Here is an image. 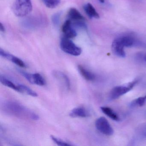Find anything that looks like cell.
<instances>
[{
	"label": "cell",
	"instance_id": "7a4b0ae2",
	"mask_svg": "<svg viewBox=\"0 0 146 146\" xmlns=\"http://www.w3.org/2000/svg\"><path fill=\"white\" fill-rule=\"evenodd\" d=\"M33 9L31 0H16L13 7L14 14L18 17H24L29 14Z\"/></svg>",
	"mask_w": 146,
	"mask_h": 146
},
{
	"label": "cell",
	"instance_id": "d4e9b609",
	"mask_svg": "<svg viewBox=\"0 0 146 146\" xmlns=\"http://www.w3.org/2000/svg\"><path fill=\"white\" fill-rule=\"evenodd\" d=\"M145 98H146V96H145Z\"/></svg>",
	"mask_w": 146,
	"mask_h": 146
},
{
	"label": "cell",
	"instance_id": "9c48e42d",
	"mask_svg": "<svg viewBox=\"0 0 146 146\" xmlns=\"http://www.w3.org/2000/svg\"><path fill=\"white\" fill-rule=\"evenodd\" d=\"M0 55L1 57L6 59L10 60L13 63L17 65L19 67L25 68L26 67L25 63L19 58L16 57L7 52H5V50H3L2 48L0 49Z\"/></svg>",
	"mask_w": 146,
	"mask_h": 146
},
{
	"label": "cell",
	"instance_id": "52a82bcc",
	"mask_svg": "<svg viewBox=\"0 0 146 146\" xmlns=\"http://www.w3.org/2000/svg\"><path fill=\"white\" fill-rule=\"evenodd\" d=\"M62 31L65 37L70 39L76 37L77 35L75 30L72 28V24L70 19L66 20L62 26Z\"/></svg>",
	"mask_w": 146,
	"mask_h": 146
},
{
	"label": "cell",
	"instance_id": "3957f363",
	"mask_svg": "<svg viewBox=\"0 0 146 146\" xmlns=\"http://www.w3.org/2000/svg\"><path fill=\"white\" fill-rule=\"evenodd\" d=\"M60 46L64 52L73 56H79L82 53L81 48L76 46L70 39L65 36L61 39Z\"/></svg>",
	"mask_w": 146,
	"mask_h": 146
},
{
	"label": "cell",
	"instance_id": "6da1fadb",
	"mask_svg": "<svg viewBox=\"0 0 146 146\" xmlns=\"http://www.w3.org/2000/svg\"><path fill=\"white\" fill-rule=\"evenodd\" d=\"M4 111L7 114L21 118L38 120L39 116L31 110L16 102L7 101L3 106Z\"/></svg>",
	"mask_w": 146,
	"mask_h": 146
},
{
	"label": "cell",
	"instance_id": "ffe728a7",
	"mask_svg": "<svg viewBox=\"0 0 146 146\" xmlns=\"http://www.w3.org/2000/svg\"><path fill=\"white\" fill-rule=\"evenodd\" d=\"M51 138L52 140L55 143L58 145V146H71V144L68 143L62 140V139H60V138H58L54 136L53 135H51Z\"/></svg>",
	"mask_w": 146,
	"mask_h": 146
},
{
	"label": "cell",
	"instance_id": "e0dca14e",
	"mask_svg": "<svg viewBox=\"0 0 146 146\" xmlns=\"http://www.w3.org/2000/svg\"><path fill=\"white\" fill-rule=\"evenodd\" d=\"M32 84H35L39 86H44L46 82L43 77L40 73L32 74Z\"/></svg>",
	"mask_w": 146,
	"mask_h": 146
},
{
	"label": "cell",
	"instance_id": "ac0fdd59",
	"mask_svg": "<svg viewBox=\"0 0 146 146\" xmlns=\"http://www.w3.org/2000/svg\"><path fill=\"white\" fill-rule=\"evenodd\" d=\"M146 102V99L145 96H144V97H140L131 102L130 106L132 107L142 106L145 104Z\"/></svg>",
	"mask_w": 146,
	"mask_h": 146
},
{
	"label": "cell",
	"instance_id": "4fadbf2b",
	"mask_svg": "<svg viewBox=\"0 0 146 146\" xmlns=\"http://www.w3.org/2000/svg\"><path fill=\"white\" fill-rule=\"evenodd\" d=\"M84 9L88 17L90 19H99L100 16L94 7L90 3H88L84 6Z\"/></svg>",
	"mask_w": 146,
	"mask_h": 146
},
{
	"label": "cell",
	"instance_id": "30bf717a",
	"mask_svg": "<svg viewBox=\"0 0 146 146\" xmlns=\"http://www.w3.org/2000/svg\"><path fill=\"white\" fill-rule=\"evenodd\" d=\"M70 116L72 117L85 118L88 117L90 113L85 108L80 106L72 110L70 113Z\"/></svg>",
	"mask_w": 146,
	"mask_h": 146
},
{
	"label": "cell",
	"instance_id": "2e32d148",
	"mask_svg": "<svg viewBox=\"0 0 146 146\" xmlns=\"http://www.w3.org/2000/svg\"><path fill=\"white\" fill-rule=\"evenodd\" d=\"M18 87L19 89V92L28 95L33 97H36L38 96L37 93H36L35 91L25 85H23V84H18Z\"/></svg>",
	"mask_w": 146,
	"mask_h": 146
},
{
	"label": "cell",
	"instance_id": "7402d4cb",
	"mask_svg": "<svg viewBox=\"0 0 146 146\" xmlns=\"http://www.w3.org/2000/svg\"><path fill=\"white\" fill-rule=\"evenodd\" d=\"M0 30L2 32H5V26L1 23H0Z\"/></svg>",
	"mask_w": 146,
	"mask_h": 146
},
{
	"label": "cell",
	"instance_id": "7c38bea8",
	"mask_svg": "<svg viewBox=\"0 0 146 146\" xmlns=\"http://www.w3.org/2000/svg\"><path fill=\"white\" fill-rule=\"evenodd\" d=\"M68 15L70 20H72L75 22L85 21V20L84 17L76 8H71L70 9L68 12Z\"/></svg>",
	"mask_w": 146,
	"mask_h": 146
},
{
	"label": "cell",
	"instance_id": "8992f818",
	"mask_svg": "<svg viewBox=\"0 0 146 146\" xmlns=\"http://www.w3.org/2000/svg\"><path fill=\"white\" fill-rule=\"evenodd\" d=\"M52 73L54 77L64 86L66 89L70 90L71 87L69 77L65 74L59 71L56 70L53 71Z\"/></svg>",
	"mask_w": 146,
	"mask_h": 146
},
{
	"label": "cell",
	"instance_id": "9a60e30c",
	"mask_svg": "<svg viewBox=\"0 0 146 146\" xmlns=\"http://www.w3.org/2000/svg\"><path fill=\"white\" fill-rule=\"evenodd\" d=\"M101 109L103 113H105L107 116L115 121H119V117L117 114L111 109L108 107H102Z\"/></svg>",
	"mask_w": 146,
	"mask_h": 146
},
{
	"label": "cell",
	"instance_id": "277c9868",
	"mask_svg": "<svg viewBox=\"0 0 146 146\" xmlns=\"http://www.w3.org/2000/svg\"><path fill=\"white\" fill-rule=\"evenodd\" d=\"M137 80L129 83L126 85H120L113 88L110 93V98L111 100H115L119 98L123 95L126 94L131 90L136 84Z\"/></svg>",
	"mask_w": 146,
	"mask_h": 146
},
{
	"label": "cell",
	"instance_id": "5bb4252c",
	"mask_svg": "<svg viewBox=\"0 0 146 146\" xmlns=\"http://www.w3.org/2000/svg\"><path fill=\"white\" fill-rule=\"evenodd\" d=\"M0 82L2 84L6 87L12 89L13 90H15L17 92H19V91L18 84L16 85L14 82H12L10 79L7 78H6L1 76V75L0 76Z\"/></svg>",
	"mask_w": 146,
	"mask_h": 146
},
{
	"label": "cell",
	"instance_id": "ba28073f",
	"mask_svg": "<svg viewBox=\"0 0 146 146\" xmlns=\"http://www.w3.org/2000/svg\"><path fill=\"white\" fill-rule=\"evenodd\" d=\"M124 47V46L117 38L115 39L112 43L111 48L114 54L120 58H125V57Z\"/></svg>",
	"mask_w": 146,
	"mask_h": 146
},
{
	"label": "cell",
	"instance_id": "cb8c5ba5",
	"mask_svg": "<svg viewBox=\"0 0 146 146\" xmlns=\"http://www.w3.org/2000/svg\"><path fill=\"white\" fill-rule=\"evenodd\" d=\"M143 58H144V60H145V61H146V53L145 54V55H144Z\"/></svg>",
	"mask_w": 146,
	"mask_h": 146
},
{
	"label": "cell",
	"instance_id": "8fae6325",
	"mask_svg": "<svg viewBox=\"0 0 146 146\" xmlns=\"http://www.w3.org/2000/svg\"><path fill=\"white\" fill-rule=\"evenodd\" d=\"M78 68L80 74L84 79L88 81H94L96 80V77L94 74L85 69L82 66L79 65Z\"/></svg>",
	"mask_w": 146,
	"mask_h": 146
},
{
	"label": "cell",
	"instance_id": "5b68a950",
	"mask_svg": "<svg viewBox=\"0 0 146 146\" xmlns=\"http://www.w3.org/2000/svg\"><path fill=\"white\" fill-rule=\"evenodd\" d=\"M96 129L102 134L106 135H111L113 130L107 119L104 117H100L96 119L95 122Z\"/></svg>",
	"mask_w": 146,
	"mask_h": 146
},
{
	"label": "cell",
	"instance_id": "603a6c76",
	"mask_svg": "<svg viewBox=\"0 0 146 146\" xmlns=\"http://www.w3.org/2000/svg\"><path fill=\"white\" fill-rule=\"evenodd\" d=\"M100 1V2H101V3H103L104 2V1H105V0H99Z\"/></svg>",
	"mask_w": 146,
	"mask_h": 146
},
{
	"label": "cell",
	"instance_id": "d6986e66",
	"mask_svg": "<svg viewBox=\"0 0 146 146\" xmlns=\"http://www.w3.org/2000/svg\"><path fill=\"white\" fill-rule=\"evenodd\" d=\"M42 2L46 7L49 8H54L60 3V0H42Z\"/></svg>",
	"mask_w": 146,
	"mask_h": 146
},
{
	"label": "cell",
	"instance_id": "44dd1931",
	"mask_svg": "<svg viewBox=\"0 0 146 146\" xmlns=\"http://www.w3.org/2000/svg\"><path fill=\"white\" fill-rule=\"evenodd\" d=\"M60 13L54 14L52 17V21L54 24L55 25H58L59 23L60 20Z\"/></svg>",
	"mask_w": 146,
	"mask_h": 146
}]
</instances>
